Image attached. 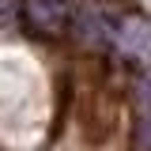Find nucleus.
<instances>
[{"instance_id": "nucleus-2", "label": "nucleus", "mask_w": 151, "mask_h": 151, "mask_svg": "<svg viewBox=\"0 0 151 151\" xmlns=\"http://www.w3.org/2000/svg\"><path fill=\"white\" fill-rule=\"evenodd\" d=\"M113 45H117V53L125 60H147L151 57V23L140 15L125 19L117 27V34H113Z\"/></svg>"}, {"instance_id": "nucleus-3", "label": "nucleus", "mask_w": 151, "mask_h": 151, "mask_svg": "<svg viewBox=\"0 0 151 151\" xmlns=\"http://www.w3.org/2000/svg\"><path fill=\"white\" fill-rule=\"evenodd\" d=\"M76 34H79L83 45H102L110 38V27H106L102 12H83V15L76 19Z\"/></svg>"}, {"instance_id": "nucleus-5", "label": "nucleus", "mask_w": 151, "mask_h": 151, "mask_svg": "<svg viewBox=\"0 0 151 151\" xmlns=\"http://www.w3.org/2000/svg\"><path fill=\"white\" fill-rule=\"evenodd\" d=\"M8 8H12V0H0V15H8Z\"/></svg>"}, {"instance_id": "nucleus-1", "label": "nucleus", "mask_w": 151, "mask_h": 151, "mask_svg": "<svg viewBox=\"0 0 151 151\" xmlns=\"http://www.w3.org/2000/svg\"><path fill=\"white\" fill-rule=\"evenodd\" d=\"M23 19H27V30L34 38H42V42H53V38L64 30V23H68L60 0H27Z\"/></svg>"}, {"instance_id": "nucleus-4", "label": "nucleus", "mask_w": 151, "mask_h": 151, "mask_svg": "<svg viewBox=\"0 0 151 151\" xmlns=\"http://www.w3.org/2000/svg\"><path fill=\"white\" fill-rule=\"evenodd\" d=\"M136 151H151V106H140L136 113Z\"/></svg>"}]
</instances>
